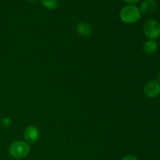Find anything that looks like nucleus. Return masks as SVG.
<instances>
[{"label":"nucleus","instance_id":"9d476101","mask_svg":"<svg viewBox=\"0 0 160 160\" xmlns=\"http://www.w3.org/2000/svg\"><path fill=\"white\" fill-rule=\"evenodd\" d=\"M2 123L5 127H9L11 124V120L9 117H4L2 120Z\"/></svg>","mask_w":160,"mask_h":160},{"label":"nucleus","instance_id":"423d86ee","mask_svg":"<svg viewBox=\"0 0 160 160\" xmlns=\"http://www.w3.org/2000/svg\"><path fill=\"white\" fill-rule=\"evenodd\" d=\"M157 7L155 0H145L140 6L141 13H143L145 15H150L155 12Z\"/></svg>","mask_w":160,"mask_h":160},{"label":"nucleus","instance_id":"4468645a","mask_svg":"<svg viewBox=\"0 0 160 160\" xmlns=\"http://www.w3.org/2000/svg\"><path fill=\"white\" fill-rule=\"evenodd\" d=\"M158 78H159V82H160V73H159V76H158Z\"/></svg>","mask_w":160,"mask_h":160},{"label":"nucleus","instance_id":"ddd939ff","mask_svg":"<svg viewBox=\"0 0 160 160\" xmlns=\"http://www.w3.org/2000/svg\"><path fill=\"white\" fill-rule=\"evenodd\" d=\"M28 1H29V2H35L36 1H38V0H28Z\"/></svg>","mask_w":160,"mask_h":160},{"label":"nucleus","instance_id":"39448f33","mask_svg":"<svg viewBox=\"0 0 160 160\" xmlns=\"http://www.w3.org/2000/svg\"><path fill=\"white\" fill-rule=\"evenodd\" d=\"M23 136H24L27 143L34 144L38 141L39 137H40V133H39L38 129L36 127L30 126L26 128L24 133H23Z\"/></svg>","mask_w":160,"mask_h":160},{"label":"nucleus","instance_id":"f03ea898","mask_svg":"<svg viewBox=\"0 0 160 160\" xmlns=\"http://www.w3.org/2000/svg\"><path fill=\"white\" fill-rule=\"evenodd\" d=\"M9 154L17 159H21L26 157L30 152V146L28 143L23 141H17L11 144L9 148Z\"/></svg>","mask_w":160,"mask_h":160},{"label":"nucleus","instance_id":"1a4fd4ad","mask_svg":"<svg viewBox=\"0 0 160 160\" xmlns=\"http://www.w3.org/2000/svg\"><path fill=\"white\" fill-rule=\"evenodd\" d=\"M40 2L46 9L50 10L56 9L59 4V0H40Z\"/></svg>","mask_w":160,"mask_h":160},{"label":"nucleus","instance_id":"20e7f679","mask_svg":"<svg viewBox=\"0 0 160 160\" xmlns=\"http://www.w3.org/2000/svg\"><path fill=\"white\" fill-rule=\"evenodd\" d=\"M144 92L149 98H155L160 95V83L152 81L147 83L144 87Z\"/></svg>","mask_w":160,"mask_h":160},{"label":"nucleus","instance_id":"0eeeda50","mask_svg":"<svg viewBox=\"0 0 160 160\" xmlns=\"http://www.w3.org/2000/svg\"><path fill=\"white\" fill-rule=\"evenodd\" d=\"M158 44L155 40H148L143 45V51L148 56H152L157 52Z\"/></svg>","mask_w":160,"mask_h":160},{"label":"nucleus","instance_id":"9b49d317","mask_svg":"<svg viewBox=\"0 0 160 160\" xmlns=\"http://www.w3.org/2000/svg\"><path fill=\"white\" fill-rule=\"evenodd\" d=\"M121 160H138V159L135 156H131V155H128V156H124Z\"/></svg>","mask_w":160,"mask_h":160},{"label":"nucleus","instance_id":"f257e3e1","mask_svg":"<svg viewBox=\"0 0 160 160\" xmlns=\"http://www.w3.org/2000/svg\"><path fill=\"white\" fill-rule=\"evenodd\" d=\"M141 11L139 8L134 5H128L120 10V17L123 22L126 23H134L138 21L141 18Z\"/></svg>","mask_w":160,"mask_h":160},{"label":"nucleus","instance_id":"6e6552de","mask_svg":"<svg viewBox=\"0 0 160 160\" xmlns=\"http://www.w3.org/2000/svg\"><path fill=\"white\" fill-rule=\"evenodd\" d=\"M77 31H78V34L84 36V37H88L92 34V29L89 23H86V22H80L77 25Z\"/></svg>","mask_w":160,"mask_h":160},{"label":"nucleus","instance_id":"7ed1b4c3","mask_svg":"<svg viewBox=\"0 0 160 160\" xmlns=\"http://www.w3.org/2000/svg\"><path fill=\"white\" fill-rule=\"evenodd\" d=\"M144 32L150 40H156L160 36V23L154 19L148 20L144 23Z\"/></svg>","mask_w":160,"mask_h":160},{"label":"nucleus","instance_id":"f8f14e48","mask_svg":"<svg viewBox=\"0 0 160 160\" xmlns=\"http://www.w3.org/2000/svg\"><path fill=\"white\" fill-rule=\"evenodd\" d=\"M123 1H125L127 3H128L129 5H134V4H136V3L138 2L140 0H123Z\"/></svg>","mask_w":160,"mask_h":160},{"label":"nucleus","instance_id":"2eb2a0df","mask_svg":"<svg viewBox=\"0 0 160 160\" xmlns=\"http://www.w3.org/2000/svg\"><path fill=\"white\" fill-rule=\"evenodd\" d=\"M0 130H1V124H0Z\"/></svg>","mask_w":160,"mask_h":160}]
</instances>
